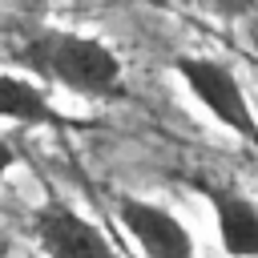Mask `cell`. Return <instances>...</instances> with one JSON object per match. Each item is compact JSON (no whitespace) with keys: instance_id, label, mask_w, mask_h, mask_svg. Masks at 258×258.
I'll list each match as a JSON object with an SVG mask.
<instances>
[{"instance_id":"obj_1","label":"cell","mask_w":258,"mask_h":258,"mask_svg":"<svg viewBox=\"0 0 258 258\" xmlns=\"http://www.w3.org/2000/svg\"><path fill=\"white\" fill-rule=\"evenodd\" d=\"M12 60L24 77L40 81L44 89H64L89 101H109L125 93V64L121 56L89 32L73 28H32L16 48Z\"/></svg>"},{"instance_id":"obj_2","label":"cell","mask_w":258,"mask_h":258,"mask_svg":"<svg viewBox=\"0 0 258 258\" xmlns=\"http://www.w3.org/2000/svg\"><path fill=\"white\" fill-rule=\"evenodd\" d=\"M173 73L185 81L189 97L222 129H230L238 141H246L250 149H258V113H254V105H250L238 73L226 60H218V56H177Z\"/></svg>"},{"instance_id":"obj_3","label":"cell","mask_w":258,"mask_h":258,"mask_svg":"<svg viewBox=\"0 0 258 258\" xmlns=\"http://www.w3.org/2000/svg\"><path fill=\"white\" fill-rule=\"evenodd\" d=\"M28 230L44 258H117L109 234L60 198H44L28 214Z\"/></svg>"},{"instance_id":"obj_4","label":"cell","mask_w":258,"mask_h":258,"mask_svg":"<svg viewBox=\"0 0 258 258\" xmlns=\"http://www.w3.org/2000/svg\"><path fill=\"white\" fill-rule=\"evenodd\" d=\"M113 214L145 258H198L194 234L161 202H149V198H137V194H117Z\"/></svg>"},{"instance_id":"obj_5","label":"cell","mask_w":258,"mask_h":258,"mask_svg":"<svg viewBox=\"0 0 258 258\" xmlns=\"http://www.w3.org/2000/svg\"><path fill=\"white\" fill-rule=\"evenodd\" d=\"M0 121L28 125V129H56V133H73L89 125L85 117L64 113L52 101V93L24 73H0Z\"/></svg>"},{"instance_id":"obj_6","label":"cell","mask_w":258,"mask_h":258,"mask_svg":"<svg viewBox=\"0 0 258 258\" xmlns=\"http://www.w3.org/2000/svg\"><path fill=\"white\" fill-rule=\"evenodd\" d=\"M198 189L214 210V226L226 258H258V202L222 181H198Z\"/></svg>"},{"instance_id":"obj_7","label":"cell","mask_w":258,"mask_h":258,"mask_svg":"<svg viewBox=\"0 0 258 258\" xmlns=\"http://www.w3.org/2000/svg\"><path fill=\"white\" fill-rule=\"evenodd\" d=\"M177 4H185L194 12H206V16H222V20H234V16L254 8V0H177Z\"/></svg>"},{"instance_id":"obj_8","label":"cell","mask_w":258,"mask_h":258,"mask_svg":"<svg viewBox=\"0 0 258 258\" xmlns=\"http://www.w3.org/2000/svg\"><path fill=\"white\" fill-rule=\"evenodd\" d=\"M16 161H20V153H16V145L8 141V137H0V181L16 169Z\"/></svg>"}]
</instances>
